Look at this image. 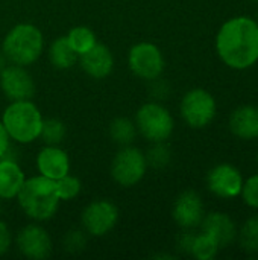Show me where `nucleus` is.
<instances>
[{
  "label": "nucleus",
  "mask_w": 258,
  "mask_h": 260,
  "mask_svg": "<svg viewBox=\"0 0 258 260\" xmlns=\"http://www.w3.org/2000/svg\"><path fill=\"white\" fill-rule=\"evenodd\" d=\"M179 111L181 117L189 126L201 129L214 120L217 104L214 96L205 88H192L182 96Z\"/></svg>",
  "instance_id": "6"
},
{
  "label": "nucleus",
  "mask_w": 258,
  "mask_h": 260,
  "mask_svg": "<svg viewBox=\"0 0 258 260\" xmlns=\"http://www.w3.org/2000/svg\"><path fill=\"white\" fill-rule=\"evenodd\" d=\"M2 123L11 140L26 145L40 137L43 116L30 99L12 101L3 111Z\"/></svg>",
  "instance_id": "3"
},
{
  "label": "nucleus",
  "mask_w": 258,
  "mask_h": 260,
  "mask_svg": "<svg viewBox=\"0 0 258 260\" xmlns=\"http://www.w3.org/2000/svg\"><path fill=\"white\" fill-rule=\"evenodd\" d=\"M11 244H12L11 232H9L8 225L3 221H0V256L8 253V250L11 248Z\"/></svg>",
  "instance_id": "29"
},
{
  "label": "nucleus",
  "mask_w": 258,
  "mask_h": 260,
  "mask_svg": "<svg viewBox=\"0 0 258 260\" xmlns=\"http://www.w3.org/2000/svg\"><path fill=\"white\" fill-rule=\"evenodd\" d=\"M56 192L61 201H70L76 198L81 192V181L75 175H64L62 178L56 180Z\"/></svg>",
  "instance_id": "25"
},
{
  "label": "nucleus",
  "mask_w": 258,
  "mask_h": 260,
  "mask_svg": "<svg viewBox=\"0 0 258 260\" xmlns=\"http://www.w3.org/2000/svg\"><path fill=\"white\" fill-rule=\"evenodd\" d=\"M255 21H257V24H258V15H257V18H255Z\"/></svg>",
  "instance_id": "33"
},
{
  "label": "nucleus",
  "mask_w": 258,
  "mask_h": 260,
  "mask_svg": "<svg viewBox=\"0 0 258 260\" xmlns=\"http://www.w3.org/2000/svg\"><path fill=\"white\" fill-rule=\"evenodd\" d=\"M128 64L135 76L146 81H154L158 79L164 70V56L157 44L141 41L131 47Z\"/></svg>",
  "instance_id": "8"
},
{
  "label": "nucleus",
  "mask_w": 258,
  "mask_h": 260,
  "mask_svg": "<svg viewBox=\"0 0 258 260\" xmlns=\"http://www.w3.org/2000/svg\"><path fill=\"white\" fill-rule=\"evenodd\" d=\"M240 197L243 198V203L248 207L258 210V174L251 175L248 180L243 181Z\"/></svg>",
  "instance_id": "27"
},
{
  "label": "nucleus",
  "mask_w": 258,
  "mask_h": 260,
  "mask_svg": "<svg viewBox=\"0 0 258 260\" xmlns=\"http://www.w3.org/2000/svg\"><path fill=\"white\" fill-rule=\"evenodd\" d=\"M109 136L116 143L128 146L134 142L137 136V126L132 120L126 117H117L109 125Z\"/></svg>",
  "instance_id": "23"
},
{
  "label": "nucleus",
  "mask_w": 258,
  "mask_h": 260,
  "mask_svg": "<svg viewBox=\"0 0 258 260\" xmlns=\"http://www.w3.org/2000/svg\"><path fill=\"white\" fill-rule=\"evenodd\" d=\"M230 131L240 140L258 139V107L242 105L230 114Z\"/></svg>",
  "instance_id": "17"
},
{
  "label": "nucleus",
  "mask_w": 258,
  "mask_h": 260,
  "mask_svg": "<svg viewBox=\"0 0 258 260\" xmlns=\"http://www.w3.org/2000/svg\"><path fill=\"white\" fill-rule=\"evenodd\" d=\"M137 131L149 142H166L175 128V120L170 111L158 102L143 104L135 114Z\"/></svg>",
  "instance_id": "5"
},
{
  "label": "nucleus",
  "mask_w": 258,
  "mask_h": 260,
  "mask_svg": "<svg viewBox=\"0 0 258 260\" xmlns=\"http://www.w3.org/2000/svg\"><path fill=\"white\" fill-rule=\"evenodd\" d=\"M24 180L21 168L14 160L0 158V200L15 198Z\"/></svg>",
  "instance_id": "18"
},
{
  "label": "nucleus",
  "mask_w": 258,
  "mask_h": 260,
  "mask_svg": "<svg viewBox=\"0 0 258 260\" xmlns=\"http://www.w3.org/2000/svg\"><path fill=\"white\" fill-rule=\"evenodd\" d=\"M0 87L9 101H26L35 93V84L30 73L23 66L11 64L0 73Z\"/></svg>",
  "instance_id": "11"
},
{
  "label": "nucleus",
  "mask_w": 258,
  "mask_h": 260,
  "mask_svg": "<svg viewBox=\"0 0 258 260\" xmlns=\"http://www.w3.org/2000/svg\"><path fill=\"white\" fill-rule=\"evenodd\" d=\"M17 200L23 212L35 221L50 219L59 206L56 183L43 175L26 178L21 184Z\"/></svg>",
  "instance_id": "2"
},
{
  "label": "nucleus",
  "mask_w": 258,
  "mask_h": 260,
  "mask_svg": "<svg viewBox=\"0 0 258 260\" xmlns=\"http://www.w3.org/2000/svg\"><path fill=\"white\" fill-rule=\"evenodd\" d=\"M49 59L50 62L59 69V70H67L75 66L78 61V53L71 49L65 37L56 38L49 49Z\"/></svg>",
  "instance_id": "19"
},
{
  "label": "nucleus",
  "mask_w": 258,
  "mask_h": 260,
  "mask_svg": "<svg viewBox=\"0 0 258 260\" xmlns=\"http://www.w3.org/2000/svg\"><path fill=\"white\" fill-rule=\"evenodd\" d=\"M148 171L146 154L138 148L123 146L111 163V177L123 187H131L140 183Z\"/></svg>",
  "instance_id": "7"
},
{
  "label": "nucleus",
  "mask_w": 258,
  "mask_h": 260,
  "mask_svg": "<svg viewBox=\"0 0 258 260\" xmlns=\"http://www.w3.org/2000/svg\"><path fill=\"white\" fill-rule=\"evenodd\" d=\"M257 163H258V152H257Z\"/></svg>",
  "instance_id": "34"
},
{
  "label": "nucleus",
  "mask_w": 258,
  "mask_h": 260,
  "mask_svg": "<svg viewBox=\"0 0 258 260\" xmlns=\"http://www.w3.org/2000/svg\"><path fill=\"white\" fill-rule=\"evenodd\" d=\"M40 137L44 140L46 145H59L65 137V126L58 119H43Z\"/></svg>",
  "instance_id": "24"
},
{
  "label": "nucleus",
  "mask_w": 258,
  "mask_h": 260,
  "mask_svg": "<svg viewBox=\"0 0 258 260\" xmlns=\"http://www.w3.org/2000/svg\"><path fill=\"white\" fill-rule=\"evenodd\" d=\"M193 236L192 233H186V235H181L179 239H178V248L182 251V253H187L190 254V247H192V242H193Z\"/></svg>",
  "instance_id": "31"
},
{
  "label": "nucleus",
  "mask_w": 258,
  "mask_h": 260,
  "mask_svg": "<svg viewBox=\"0 0 258 260\" xmlns=\"http://www.w3.org/2000/svg\"><path fill=\"white\" fill-rule=\"evenodd\" d=\"M44 47V38L41 30L30 23H20L14 26L3 40V55L11 64L29 66L35 62Z\"/></svg>",
  "instance_id": "4"
},
{
  "label": "nucleus",
  "mask_w": 258,
  "mask_h": 260,
  "mask_svg": "<svg viewBox=\"0 0 258 260\" xmlns=\"http://www.w3.org/2000/svg\"><path fill=\"white\" fill-rule=\"evenodd\" d=\"M220 247L219 244L205 232H201L199 235L193 236V242L190 247V254L198 260H211L214 259L219 253Z\"/></svg>",
  "instance_id": "21"
},
{
  "label": "nucleus",
  "mask_w": 258,
  "mask_h": 260,
  "mask_svg": "<svg viewBox=\"0 0 258 260\" xmlns=\"http://www.w3.org/2000/svg\"><path fill=\"white\" fill-rule=\"evenodd\" d=\"M64 245H65V250L68 253H79L85 248L87 245V236L85 233L82 232H78V230H73V232H68L65 235V239H64Z\"/></svg>",
  "instance_id": "28"
},
{
  "label": "nucleus",
  "mask_w": 258,
  "mask_h": 260,
  "mask_svg": "<svg viewBox=\"0 0 258 260\" xmlns=\"http://www.w3.org/2000/svg\"><path fill=\"white\" fill-rule=\"evenodd\" d=\"M173 221L184 230H192L201 225L204 219V203L201 197L193 190L182 192L173 204L172 209Z\"/></svg>",
  "instance_id": "13"
},
{
  "label": "nucleus",
  "mask_w": 258,
  "mask_h": 260,
  "mask_svg": "<svg viewBox=\"0 0 258 260\" xmlns=\"http://www.w3.org/2000/svg\"><path fill=\"white\" fill-rule=\"evenodd\" d=\"M146 160H148V166L151 165L154 168H164L170 161V151L164 145V142L154 143V146L146 154Z\"/></svg>",
  "instance_id": "26"
},
{
  "label": "nucleus",
  "mask_w": 258,
  "mask_h": 260,
  "mask_svg": "<svg viewBox=\"0 0 258 260\" xmlns=\"http://www.w3.org/2000/svg\"><path fill=\"white\" fill-rule=\"evenodd\" d=\"M79 58L82 70L94 79H103L113 72L114 56L111 50L103 44L96 43L88 52L79 55Z\"/></svg>",
  "instance_id": "16"
},
{
  "label": "nucleus",
  "mask_w": 258,
  "mask_h": 260,
  "mask_svg": "<svg viewBox=\"0 0 258 260\" xmlns=\"http://www.w3.org/2000/svg\"><path fill=\"white\" fill-rule=\"evenodd\" d=\"M85 232L91 236H105L119 221V209L106 200L90 203L81 216Z\"/></svg>",
  "instance_id": "9"
},
{
  "label": "nucleus",
  "mask_w": 258,
  "mask_h": 260,
  "mask_svg": "<svg viewBox=\"0 0 258 260\" xmlns=\"http://www.w3.org/2000/svg\"><path fill=\"white\" fill-rule=\"evenodd\" d=\"M202 232L208 233L220 248H227L237 239V227L236 222L222 212H211L207 216H204L202 222Z\"/></svg>",
  "instance_id": "15"
},
{
  "label": "nucleus",
  "mask_w": 258,
  "mask_h": 260,
  "mask_svg": "<svg viewBox=\"0 0 258 260\" xmlns=\"http://www.w3.org/2000/svg\"><path fill=\"white\" fill-rule=\"evenodd\" d=\"M237 241L240 248L248 254L258 253V216L248 218L237 232Z\"/></svg>",
  "instance_id": "22"
},
{
  "label": "nucleus",
  "mask_w": 258,
  "mask_h": 260,
  "mask_svg": "<svg viewBox=\"0 0 258 260\" xmlns=\"http://www.w3.org/2000/svg\"><path fill=\"white\" fill-rule=\"evenodd\" d=\"M243 181L245 180L242 172L230 163H220L214 166L207 175L208 190L213 195L225 200H233L240 197Z\"/></svg>",
  "instance_id": "10"
},
{
  "label": "nucleus",
  "mask_w": 258,
  "mask_h": 260,
  "mask_svg": "<svg viewBox=\"0 0 258 260\" xmlns=\"http://www.w3.org/2000/svg\"><path fill=\"white\" fill-rule=\"evenodd\" d=\"M36 169L40 175L56 181L70 172L68 155L58 145H47L36 155Z\"/></svg>",
  "instance_id": "14"
},
{
  "label": "nucleus",
  "mask_w": 258,
  "mask_h": 260,
  "mask_svg": "<svg viewBox=\"0 0 258 260\" xmlns=\"http://www.w3.org/2000/svg\"><path fill=\"white\" fill-rule=\"evenodd\" d=\"M216 52L233 70H248L258 62V24L255 18L239 15L227 20L216 35Z\"/></svg>",
  "instance_id": "1"
},
{
  "label": "nucleus",
  "mask_w": 258,
  "mask_h": 260,
  "mask_svg": "<svg viewBox=\"0 0 258 260\" xmlns=\"http://www.w3.org/2000/svg\"><path fill=\"white\" fill-rule=\"evenodd\" d=\"M65 38H67L68 44L71 46V49L78 53V56L88 52L97 43L94 32L87 26H75V27H71L68 30V34L65 35Z\"/></svg>",
  "instance_id": "20"
},
{
  "label": "nucleus",
  "mask_w": 258,
  "mask_h": 260,
  "mask_svg": "<svg viewBox=\"0 0 258 260\" xmlns=\"http://www.w3.org/2000/svg\"><path fill=\"white\" fill-rule=\"evenodd\" d=\"M9 140L11 139H9V136H8V133H6L2 120H0V158H3L9 149Z\"/></svg>",
  "instance_id": "30"
},
{
  "label": "nucleus",
  "mask_w": 258,
  "mask_h": 260,
  "mask_svg": "<svg viewBox=\"0 0 258 260\" xmlns=\"http://www.w3.org/2000/svg\"><path fill=\"white\" fill-rule=\"evenodd\" d=\"M17 248L27 259L43 260L52 253V239L43 227L30 224L17 235Z\"/></svg>",
  "instance_id": "12"
},
{
  "label": "nucleus",
  "mask_w": 258,
  "mask_h": 260,
  "mask_svg": "<svg viewBox=\"0 0 258 260\" xmlns=\"http://www.w3.org/2000/svg\"><path fill=\"white\" fill-rule=\"evenodd\" d=\"M252 2H257V3H258V0H252Z\"/></svg>",
  "instance_id": "35"
},
{
  "label": "nucleus",
  "mask_w": 258,
  "mask_h": 260,
  "mask_svg": "<svg viewBox=\"0 0 258 260\" xmlns=\"http://www.w3.org/2000/svg\"><path fill=\"white\" fill-rule=\"evenodd\" d=\"M6 67V58H5V55L3 53H0V73L3 72V69Z\"/></svg>",
  "instance_id": "32"
}]
</instances>
